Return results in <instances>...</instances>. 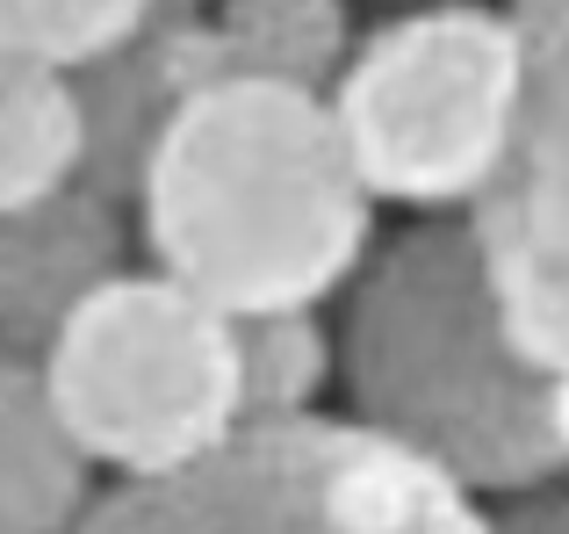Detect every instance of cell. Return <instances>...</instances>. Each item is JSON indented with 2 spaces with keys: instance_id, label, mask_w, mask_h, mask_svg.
I'll return each instance as SVG.
<instances>
[{
  "instance_id": "7a4b0ae2",
  "label": "cell",
  "mask_w": 569,
  "mask_h": 534,
  "mask_svg": "<svg viewBox=\"0 0 569 534\" xmlns=\"http://www.w3.org/2000/svg\"><path fill=\"white\" fill-rule=\"evenodd\" d=\"M347 419L418 455L476 506L556 492L548 368L512 339L469 217H411L376 239L332 318Z\"/></svg>"
},
{
  "instance_id": "8992f818",
  "label": "cell",
  "mask_w": 569,
  "mask_h": 534,
  "mask_svg": "<svg viewBox=\"0 0 569 534\" xmlns=\"http://www.w3.org/2000/svg\"><path fill=\"white\" fill-rule=\"evenodd\" d=\"M527 37V101L498 181L469 210L512 339L569 368V0H505Z\"/></svg>"
},
{
  "instance_id": "3957f363",
  "label": "cell",
  "mask_w": 569,
  "mask_h": 534,
  "mask_svg": "<svg viewBox=\"0 0 569 534\" xmlns=\"http://www.w3.org/2000/svg\"><path fill=\"white\" fill-rule=\"evenodd\" d=\"M332 123L376 210L469 217L527 101V37L490 0H418L347 51Z\"/></svg>"
},
{
  "instance_id": "5bb4252c",
  "label": "cell",
  "mask_w": 569,
  "mask_h": 534,
  "mask_svg": "<svg viewBox=\"0 0 569 534\" xmlns=\"http://www.w3.org/2000/svg\"><path fill=\"white\" fill-rule=\"evenodd\" d=\"M548 434H556L562 477H569V368H548Z\"/></svg>"
},
{
  "instance_id": "9c48e42d",
  "label": "cell",
  "mask_w": 569,
  "mask_h": 534,
  "mask_svg": "<svg viewBox=\"0 0 569 534\" xmlns=\"http://www.w3.org/2000/svg\"><path fill=\"white\" fill-rule=\"evenodd\" d=\"M94 498V463L66 441L37 368L14 362L0 397V534H72Z\"/></svg>"
},
{
  "instance_id": "9a60e30c",
  "label": "cell",
  "mask_w": 569,
  "mask_h": 534,
  "mask_svg": "<svg viewBox=\"0 0 569 534\" xmlns=\"http://www.w3.org/2000/svg\"><path fill=\"white\" fill-rule=\"evenodd\" d=\"M8 376H14V362H8V354H0V397H8Z\"/></svg>"
},
{
  "instance_id": "52a82bcc",
  "label": "cell",
  "mask_w": 569,
  "mask_h": 534,
  "mask_svg": "<svg viewBox=\"0 0 569 534\" xmlns=\"http://www.w3.org/2000/svg\"><path fill=\"white\" fill-rule=\"evenodd\" d=\"M130 267H138L130 202L94 181H72L37 210L0 217V354L37 362L58 325Z\"/></svg>"
},
{
  "instance_id": "ba28073f",
  "label": "cell",
  "mask_w": 569,
  "mask_h": 534,
  "mask_svg": "<svg viewBox=\"0 0 569 534\" xmlns=\"http://www.w3.org/2000/svg\"><path fill=\"white\" fill-rule=\"evenodd\" d=\"M347 51V0H209V14H181V58L194 95L217 80H274L332 95Z\"/></svg>"
},
{
  "instance_id": "5b68a950",
  "label": "cell",
  "mask_w": 569,
  "mask_h": 534,
  "mask_svg": "<svg viewBox=\"0 0 569 534\" xmlns=\"http://www.w3.org/2000/svg\"><path fill=\"white\" fill-rule=\"evenodd\" d=\"M29 368L109 484L188 469L238 434V318L144 260L101 281Z\"/></svg>"
},
{
  "instance_id": "30bf717a",
  "label": "cell",
  "mask_w": 569,
  "mask_h": 534,
  "mask_svg": "<svg viewBox=\"0 0 569 534\" xmlns=\"http://www.w3.org/2000/svg\"><path fill=\"white\" fill-rule=\"evenodd\" d=\"M80 174H87L80 80L0 51V217L66 196Z\"/></svg>"
},
{
  "instance_id": "8fae6325",
  "label": "cell",
  "mask_w": 569,
  "mask_h": 534,
  "mask_svg": "<svg viewBox=\"0 0 569 534\" xmlns=\"http://www.w3.org/2000/svg\"><path fill=\"white\" fill-rule=\"evenodd\" d=\"M339 383V347L325 310L238 318V426L318 419Z\"/></svg>"
},
{
  "instance_id": "4fadbf2b",
  "label": "cell",
  "mask_w": 569,
  "mask_h": 534,
  "mask_svg": "<svg viewBox=\"0 0 569 534\" xmlns=\"http://www.w3.org/2000/svg\"><path fill=\"white\" fill-rule=\"evenodd\" d=\"M490 521H498V534H569V484L533 492V498H512V506H498Z\"/></svg>"
},
{
  "instance_id": "277c9868",
  "label": "cell",
  "mask_w": 569,
  "mask_h": 534,
  "mask_svg": "<svg viewBox=\"0 0 569 534\" xmlns=\"http://www.w3.org/2000/svg\"><path fill=\"white\" fill-rule=\"evenodd\" d=\"M72 534H498V521L347 412H318L238 426L217 455L167 477L101 484Z\"/></svg>"
},
{
  "instance_id": "7c38bea8",
  "label": "cell",
  "mask_w": 569,
  "mask_h": 534,
  "mask_svg": "<svg viewBox=\"0 0 569 534\" xmlns=\"http://www.w3.org/2000/svg\"><path fill=\"white\" fill-rule=\"evenodd\" d=\"M167 0H0V51L51 72H94L144 37Z\"/></svg>"
},
{
  "instance_id": "6da1fadb",
  "label": "cell",
  "mask_w": 569,
  "mask_h": 534,
  "mask_svg": "<svg viewBox=\"0 0 569 534\" xmlns=\"http://www.w3.org/2000/svg\"><path fill=\"white\" fill-rule=\"evenodd\" d=\"M138 260L223 318L325 310L376 254V196L339 145L332 101L217 80L159 123L130 196Z\"/></svg>"
}]
</instances>
